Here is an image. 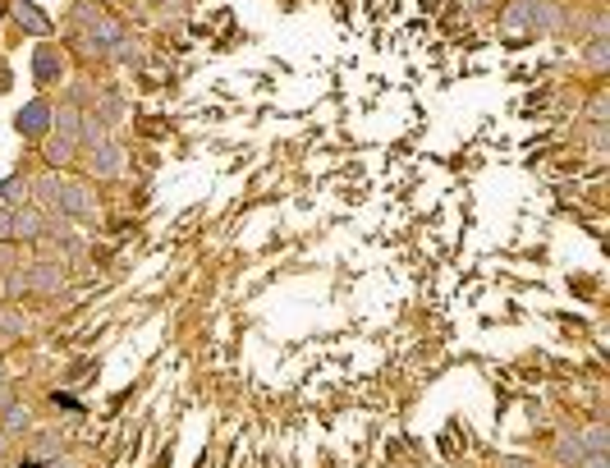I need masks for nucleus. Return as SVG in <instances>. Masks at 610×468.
Wrapping results in <instances>:
<instances>
[{
	"instance_id": "nucleus-2",
	"label": "nucleus",
	"mask_w": 610,
	"mask_h": 468,
	"mask_svg": "<svg viewBox=\"0 0 610 468\" xmlns=\"http://www.w3.org/2000/svg\"><path fill=\"white\" fill-rule=\"evenodd\" d=\"M46 115H51L46 106H41V102H32L23 115H19V129H23V133H41V129H46Z\"/></svg>"
},
{
	"instance_id": "nucleus-5",
	"label": "nucleus",
	"mask_w": 610,
	"mask_h": 468,
	"mask_svg": "<svg viewBox=\"0 0 610 468\" xmlns=\"http://www.w3.org/2000/svg\"><path fill=\"white\" fill-rule=\"evenodd\" d=\"M5 230H14V216L10 212H0V234H5Z\"/></svg>"
},
{
	"instance_id": "nucleus-6",
	"label": "nucleus",
	"mask_w": 610,
	"mask_h": 468,
	"mask_svg": "<svg viewBox=\"0 0 610 468\" xmlns=\"http://www.w3.org/2000/svg\"><path fill=\"white\" fill-rule=\"evenodd\" d=\"M19 468H41V464H19Z\"/></svg>"
},
{
	"instance_id": "nucleus-1",
	"label": "nucleus",
	"mask_w": 610,
	"mask_h": 468,
	"mask_svg": "<svg viewBox=\"0 0 610 468\" xmlns=\"http://www.w3.org/2000/svg\"><path fill=\"white\" fill-rule=\"evenodd\" d=\"M14 19H19V24H23L28 32H51V24L41 19V10H32V5H23V0L14 5Z\"/></svg>"
},
{
	"instance_id": "nucleus-4",
	"label": "nucleus",
	"mask_w": 610,
	"mask_h": 468,
	"mask_svg": "<svg viewBox=\"0 0 610 468\" xmlns=\"http://www.w3.org/2000/svg\"><path fill=\"white\" fill-rule=\"evenodd\" d=\"M19 193H28L23 179H5V198H10V203H19Z\"/></svg>"
},
{
	"instance_id": "nucleus-3",
	"label": "nucleus",
	"mask_w": 610,
	"mask_h": 468,
	"mask_svg": "<svg viewBox=\"0 0 610 468\" xmlns=\"http://www.w3.org/2000/svg\"><path fill=\"white\" fill-rule=\"evenodd\" d=\"M60 74V60H55V51H37V78H55Z\"/></svg>"
}]
</instances>
